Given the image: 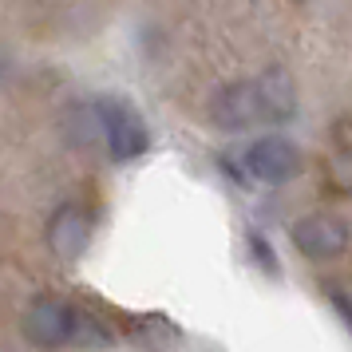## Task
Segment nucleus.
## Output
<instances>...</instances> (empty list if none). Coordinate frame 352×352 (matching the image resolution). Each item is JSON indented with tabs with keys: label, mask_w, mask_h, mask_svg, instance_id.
Masks as SVG:
<instances>
[{
	"label": "nucleus",
	"mask_w": 352,
	"mask_h": 352,
	"mask_svg": "<svg viewBox=\"0 0 352 352\" xmlns=\"http://www.w3.org/2000/svg\"><path fill=\"white\" fill-rule=\"evenodd\" d=\"M210 123L218 131H230V135H238V131H250V127H273V111H270V96H265V83L261 76L254 80H234L218 87L214 99H210Z\"/></svg>",
	"instance_id": "obj_1"
},
{
	"label": "nucleus",
	"mask_w": 352,
	"mask_h": 352,
	"mask_svg": "<svg viewBox=\"0 0 352 352\" xmlns=\"http://www.w3.org/2000/svg\"><path fill=\"white\" fill-rule=\"evenodd\" d=\"M83 313L64 297H36L24 317H20V333L32 349H64V344H80Z\"/></svg>",
	"instance_id": "obj_2"
},
{
	"label": "nucleus",
	"mask_w": 352,
	"mask_h": 352,
	"mask_svg": "<svg viewBox=\"0 0 352 352\" xmlns=\"http://www.w3.org/2000/svg\"><path fill=\"white\" fill-rule=\"evenodd\" d=\"M96 107H99V119H103V146L111 151L115 162H135L139 155H146L151 135H146L143 115L135 111L127 99L99 96Z\"/></svg>",
	"instance_id": "obj_3"
},
{
	"label": "nucleus",
	"mask_w": 352,
	"mask_h": 352,
	"mask_svg": "<svg viewBox=\"0 0 352 352\" xmlns=\"http://www.w3.org/2000/svg\"><path fill=\"white\" fill-rule=\"evenodd\" d=\"M241 166L245 175L257 178V182H289V178L301 175V146L285 139V135H261L241 151Z\"/></svg>",
	"instance_id": "obj_4"
},
{
	"label": "nucleus",
	"mask_w": 352,
	"mask_h": 352,
	"mask_svg": "<svg viewBox=\"0 0 352 352\" xmlns=\"http://www.w3.org/2000/svg\"><path fill=\"white\" fill-rule=\"evenodd\" d=\"M349 222H340L336 214H305L293 222V245L297 254H305L309 261H329L349 250Z\"/></svg>",
	"instance_id": "obj_5"
},
{
	"label": "nucleus",
	"mask_w": 352,
	"mask_h": 352,
	"mask_svg": "<svg viewBox=\"0 0 352 352\" xmlns=\"http://www.w3.org/2000/svg\"><path fill=\"white\" fill-rule=\"evenodd\" d=\"M91 210L83 206V202H64V206L52 210L48 226H44V241H48V250L56 257H80L87 250V241H91Z\"/></svg>",
	"instance_id": "obj_6"
},
{
	"label": "nucleus",
	"mask_w": 352,
	"mask_h": 352,
	"mask_svg": "<svg viewBox=\"0 0 352 352\" xmlns=\"http://www.w3.org/2000/svg\"><path fill=\"white\" fill-rule=\"evenodd\" d=\"M261 83H265V96H270L273 127L277 123H289L297 115V83H293V76L281 72V67H265L261 72Z\"/></svg>",
	"instance_id": "obj_7"
},
{
	"label": "nucleus",
	"mask_w": 352,
	"mask_h": 352,
	"mask_svg": "<svg viewBox=\"0 0 352 352\" xmlns=\"http://www.w3.org/2000/svg\"><path fill=\"white\" fill-rule=\"evenodd\" d=\"M64 139L72 146H96L103 139V119H99L96 103H76L64 115Z\"/></svg>",
	"instance_id": "obj_8"
},
{
	"label": "nucleus",
	"mask_w": 352,
	"mask_h": 352,
	"mask_svg": "<svg viewBox=\"0 0 352 352\" xmlns=\"http://www.w3.org/2000/svg\"><path fill=\"white\" fill-rule=\"evenodd\" d=\"M250 257H254V261H257L265 273H270V277H277V273H281L277 257H273V245L265 241V234H257V230L250 234Z\"/></svg>",
	"instance_id": "obj_9"
},
{
	"label": "nucleus",
	"mask_w": 352,
	"mask_h": 352,
	"mask_svg": "<svg viewBox=\"0 0 352 352\" xmlns=\"http://www.w3.org/2000/svg\"><path fill=\"white\" fill-rule=\"evenodd\" d=\"M333 143L340 151V159H352V115H344V119L333 123Z\"/></svg>",
	"instance_id": "obj_10"
},
{
	"label": "nucleus",
	"mask_w": 352,
	"mask_h": 352,
	"mask_svg": "<svg viewBox=\"0 0 352 352\" xmlns=\"http://www.w3.org/2000/svg\"><path fill=\"white\" fill-rule=\"evenodd\" d=\"M324 297H329V305H333L336 313H340V320L352 329V293H344V289H336V285H329L324 289Z\"/></svg>",
	"instance_id": "obj_11"
}]
</instances>
